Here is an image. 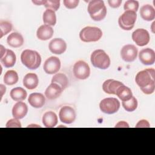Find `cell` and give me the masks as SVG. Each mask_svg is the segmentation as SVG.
I'll use <instances>...</instances> for the list:
<instances>
[{
  "label": "cell",
  "instance_id": "cell-1",
  "mask_svg": "<svg viewBox=\"0 0 155 155\" xmlns=\"http://www.w3.org/2000/svg\"><path fill=\"white\" fill-rule=\"evenodd\" d=\"M87 10L91 18L96 21H102L107 15V8L104 1L101 0L90 1Z\"/></svg>",
  "mask_w": 155,
  "mask_h": 155
},
{
  "label": "cell",
  "instance_id": "cell-2",
  "mask_svg": "<svg viewBox=\"0 0 155 155\" xmlns=\"http://www.w3.org/2000/svg\"><path fill=\"white\" fill-rule=\"evenodd\" d=\"M22 63L30 70H36L41 65V58L36 51L27 49L24 50L21 55Z\"/></svg>",
  "mask_w": 155,
  "mask_h": 155
},
{
  "label": "cell",
  "instance_id": "cell-3",
  "mask_svg": "<svg viewBox=\"0 0 155 155\" xmlns=\"http://www.w3.org/2000/svg\"><path fill=\"white\" fill-rule=\"evenodd\" d=\"M154 73L155 70L153 68H147L137 73L135 81L140 88L155 85Z\"/></svg>",
  "mask_w": 155,
  "mask_h": 155
},
{
  "label": "cell",
  "instance_id": "cell-4",
  "mask_svg": "<svg viewBox=\"0 0 155 155\" xmlns=\"http://www.w3.org/2000/svg\"><path fill=\"white\" fill-rule=\"evenodd\" d=\"M91 62L94 67L107 69L110 65V59L108 54L101 49L94 50L91 54Z\"/></svg>",
  "mask_w": 155,
  "mask_h": 155
},
{
  "label": "cell",
  "instance_id": "cell-5",
  "mask_svg": "<svg viewBox=\"0 0 155 155\" xmlns=\"http://www.w3.org/2000/svg\"><path fill=\"white\" fill-rule=\"evenodd\" d=\"M102 36V30L96 27H85L79 33L81 40L85 42H96L101 38Z\"/></svg>",
  "mask_w": 155,
  "mask_h": 155
},
{
  "label": "cell",
  "instance_id": "cell-6",
  "mask_svg": "<svg viewBox=\"0 0 155 155\" xmlns=\"http://www.w3.org/2000/svg\"><path fill=\"white\" fill-rule=\"evenodd\" d=\"M136 18V12L131 10H126L118 19L119 25L124 30H130L134 27Z\"/></svg>",
  "mask_w": 155,
  "mask_h": 155
},
{
  "label": "cell",
  "instance_id": "cell-7",
  "mask_svg": "<svg viewBox=\"0 0 155 155\" xmlns=\"http://www.w3.org/2000/svg\"><path fill=\"white\" fill-rule=\"evenodd\" d=\"M120 107L119 101L114 97H107L102 100L99 104V108L102 112L111 114L116 113Z\"/></svg>",
  "mask_w": 155,
  "mask_h": 155
},
{
  "label": "cell",
  "instance_id": "cell-8",
  "mask_svg": "<svg viewBox=\"0 0 155 155\" xmlns=\"http://www.w3.org/2000/svg\"><path fill=\"white\" fill-rule=\"evenodd\" d=\"M73 74L77 79L81 80L86 79L90 74V67L85 62L79 61L73 66Z\"/></svg>",
  "mask_w": 155,
  "mask_h": 155
},
{
  "label": "cell",
  "instance_id": "cell-9",
  "mask_svg": "<svg viewBox=\"0 0 155 155\" xmlns=\"http://www.w3.org/2000/svg\"><path fill=\"white\" fill-rule=\"evenodd\" d=\"M133 41L140 47L146 45L150 41V35L147 30L143 28H137L132 33Z\"/></svg>",
  "mask_w": 155,
  "mask_h": 155
},
{
  "label": "cell",
  "instance_id": "cell-10",
  "mask_svg": "<svg viewBox=\"0 0 155 155\" xmlns=\"http://www.w3.org/2000/svg\"><path fill=\"white\" fill-rule=\"evenodd\" d=\"M61 68V61L58 57L51 56L44 62L43 68L44 71L49 74H53L58 72Z\"/></svg>",
  "mask_w": 155,
  "mask_h": 155
},
{
  "label": "cell",
  "instance_id": "cell-11",
  "mask_svg": "<svg viewBox=\"0 0 155 155\" xmlns=\"http://www.w3.org/2000/svg\"><path fill=\"white\" fill-rule=\"evenodd\" d=\"M137 55V48L132 44H127L124 45L120 51V56L122 59L127 62L134 61Z\"/></svg>",
  "mask_w": 155,
  "mask_h": 155
},
{
  "label": "cell",
  "instance_id": "cell-12",
  "mask_svg": "<svg viewBox=\"0 0 155 155\" xmlns=\"http://www.w3.org/2000/svg\"><path fill=\"white\" fill-rule=\"evenodd\" d=\"M60 120L65 124H70L73 123L76 119V113L74 110L69 106L62 107L59 113Z\"/></svg>",
  "mask_w": 155,
  "mask_h": 155
},
{
  "label": "cell",
  "instance_id": "cell-13",
  "mask_svg": "<svg viewBox=\"0 0 155 155\" xmlns=\"http://www.w3.org/2000/svg\"><path fill=\"white\" fill-rule=\"evenodd\" d=\"M139 58L141 63L143 65H153L155 62L154 51L150 48L141 50L139 53Z\"/></svg>",
  "mask_w": 155,
  "mask_h": 155
},
{
  "label": "cell",
  "instance_id": "cell-14",
  "mask_svg": "<svg viewBox=\"0 0 155 155\" xmlns=\"http://www.w3.org/2000/svg\"><path fill=\"white\" fill-rule=\"evenodd\" d=\"M48 48L51 53L56 54H61L66 50L67 44L62 39L54 38L49 42Z\"/></svg>",
  "mask_w": 155,
  "mask_h": 155
},
{
  "label": "cell",
  "instance_id": "cell-15",
  "mask_svg": "<svg viewBox=\"0 0 155 155\" xmlns=\"http://www.w3.org/2000/svg\"><path fill=\"white\" fill-rule=\"evenodd\" d=\"M28 111V107L25 103L19 101L16 102L12 109V115L14 118L21 119L24 117Z\"/></svg>",
  "mask_w": 155,
  "mask_h": 155
},
{
  "label": "cell",
  "instance_id": "cell-16",
  "mask_svg": "<svg viewBox=\"0 0 155 155\" xmlns=\"http://www.w3.org/2000/svg\"><path fill=\"white\" fill-rule=\"evenodd\" d=\"M63 90L57 84L51 83L45 91V96L49 100H53L59 97Z\"/></svg>",
  "mask_w": 155,
  "mask_h": 155
},
{
  "label": "cell",
  "instance_id": "cell-17",
  "mask_svg": "<svg viewBox=\"0 0 155 155\" xmlns=\"http://www.w3.org/2000/svg\"><path fill=\"white\" fill-rule=\"evenodd\" d=\"M122 85L124 84L120 81L114 79H108L103 83L102 89L106 93L116 94L117 88Z\"/></svg>",
  "mask_w": 155,
  "mask_h": 155
},
{
  "label": "cell",
  "instance_id": "cell-18",
  "mask_svg": "<svg viewBox=\"0 0 155 155\" xmlns=\"http://www.w3.org/2000/svg\"><path fill=\"white\" fill-rule=\"evenodd\" d=\"M28 101L31 107L39 108L45 104V98L42 93H33L29 95Z\"/></svg>",
  "mask_w": 155,
  "mask_h": 155
},
{
  "label": "cell",
  "instance_id": "cell-19",
  "mask_svg": "<svg viewBox=\"0 0 155 155\" xmlns=\"http://www.w3.org/2000/svg\"><path fill=\"white\" fill-rule=\"evenodd\" d=\"M53 29L48 25H42L37 30L36 36L38 38L42 41H46L50 39L53 35Z\"/></svg>",
  "mask_w": 155,
  "mask_h": 155
},
{
  "label": "cell",
  "instance_id": "cell-20",
  "mask_svg": "<svg viewBox=\"0 0 155 155\" xmlns=\"http://www.w3.org/2000/svg\"><path fill=\"white\" fill-rule=\"evenodd\" d=\"M42 123L47 128L54 127L58 124V116L53 111H47L43 115Z\"/></svg>",
  "mask_w": 155,
  "mask_h": 155
},
{
  "label": "cell",
  "instance_id": "cell-21",
  "mask_svg": "<svg viewBox=\"0 0 155 155\" xmlns=\"http://www.w3.org/2000/svg\"><path fill=\"white\" fill-rule=\"evenodd\" d=\"M16 61V54L12 50L9 49H7L4 55L1 58V62L6 68H10L14 66Z\"/></svg>",
  "mask_w": 155,
  "mask_h": 155
},
{
  "label": "cell",
  "instance_id": "cell-22",
  "mask_svg": "<svg viewBox=\"0 0 155 155\" xmlns=\"http://www.w3.org/2000/svg\"><path fill=\"white\" fill-rule=\"evenodd\" d=\"M39 83L38 76L35 73H28L23 79L24 86L29 90H33L37 87Z\"/></svg>",
  "mask_w": 155,
  "mask_h": 155
},
{
  "label": "cell",
  "instance_id": "cell-23",
  "mask_svg": "<svg viewBox=\"0 0 155 155\" xmlns=\"http://www.w3.org/2000/svg\"><path fill=\"white\" fill-rule=\"evenodd\" d=\"M139 13L141 18L147 21H151L155 18L154 8L150 4H146L142 6Z\"/></svg>",
  "mask_w": 155,
  "mask_h": 155
},
{
  "label": "cell",
  "instance_id": "cell-24",
  "mask_svg": "<svg viewBox=\"0 0 155 155\" xmlns=\"http://www.w3.org/2000/svg\"><path fill=\"white\" fill-rule=\"evenodd\" d=\"M7 42L10 47L18 48L23 45L24 38L20 33L18 32H13L10 34L7 37Z\"/></svg>",
  "mask_w": 155,
  "mask_h": 155
},
{
  "label": "cell",
  "instance_id": "cell-25",
  "mask_svg": "<svg viewBox=\"0 0 155 155\" xmlns=\"http://www.w3.org/2000/svg\"><path fill=\"white\" fill-rule=\"evenodd\" d=\"M116 95H117L122 101H126L131 98L133 96V93L129 87L122 85L117 88Z\"/></svg>",
  "mask_w": 155,
  "mask_h": 155
},
{
  "label": "cell",
  "instance_id": "cell-26",
  "mask_svg": "<svg viewBox=\"0 0 155 155\" xmlns=\"http://www.w3.org/2000/svg\"><path fill=\"white\" fill-rule=\"evenodd\" d=\"M11 98L15 101H22L25 99L27 93V91L21 87H15L10 91Z\"/></svg>",
  "mask_w": 155,
  "mask_h": 155
},
{
  "label": "cell",
  "instance_id": "cell-27",
  "mask_svg": "<svg viewBox=\"0 0 155 155\" xmlns=\"http://www.w3.org/2000/svg\"><path fill=\"white\" fill-rule=\"evenodd\" d=\"M51 83L57 84L64 90L68 87V79L65 74L58 73L52 78Z\"/></svg>",
  "mask_w": 155,
  "mask_h": 155
},
{
  "label": "cell",
  "instance_id": "cell-28",
  "mask_svg": "<svg viewBox=\"0 0 155 155\" xmlns=\"http://www.w3.org/2000/svg\"><path fill=\"white\" fill-rule=\"evenodd\" d=\"M44 22L48 25H54L56 23V16L54 11L47 9L43 13L42 16Z\"/></svg>",
  "mask_w": 155,
  "mask_h": 155
},
{
  "label": "cell",
  "instance_id": "cell-29",
  "mask_svg": "<svg viewBox=\"0 0 155 155\" xmlns=\"http://www.w3.org/2000/svg\"><path fill=\"white\" fill-rule=\"evenodd\" d=\"M18 75L14 70L7 71L4 76V82L8 85H12L16 84L18 81Z\"/></svg>",
  "mask_w": 155,
  "mask_h": 155
},
{
  "label": "cell",
  "instance_id": "cell-30",
  "mask_svg": "<svg viewBox=\"0 0 155 155\" xmlns=\"http://www.w3.org/2000/svg\"><path fill=\"white\" fill-rule=\"evenodd\" d=\"M122 105L126 111L131 112L137 108V101L135 97L132 96L130 99L126 101H122Z\"/></svg>",
  "mask_w": 155,
  "mask_h": 155
},
{
  "label": "cell",
  "instance_id": "cell-31",
  "mask_svg": "<svg viewBox=\"0 0 155 155\" xmlns=\"http://www.w3.org/2000/svg\"><path fill=\"white\" fill-rule=\"evenodd\" d=\"M12 30V24L4 20L0 21V38H2L3 36L8 34Z\"/></svg>",
  "mask_w": 155,
  "mask_h": 155
},
{
  "label": "cell",
  "instance_id": "cell-32",
  "mask_svg": "<svg viewBox=\"0 0 155 155\" xmlns=\"http://www.w3.org/2000/svg\"><path fill=\"white\" fill-rule=\"evenodd\" d=\"M124 8L125 11L131 10L136 12L139 8V2L134 0L127 1L124 5Z\"/></svg>",
  "mask_w": 155,
  "mask_h": 155
},
{
  "label": "cell",
  "instance_id": "cell-33",
  "mask_svg": "<svg viewBox=\"0 0 155 155\" xmlns=\"http://www.w3.org/2000/svg\"><path fill=\"white\" fill-rule=\"evenodd\" d=\"M45 7L47 9H50L53 11H57L60 7V1L59 0H45L44 4Z\"/></svg>",
  "mask_w": 155,
  "mask_h": 155
},
{
  "label": "cell",
  "instance_id": "cell-34",
  "mask_svg": "<svg viewBox=\"0 0 155 155\" xmlns=\"http://www.w3.org/2000/svg\"><path fill=\"white\" fill-rule=\"evenodd\" d=\"M5 127L7 128H21V124L18 120V119L14 118L8 120L5 125Z\"/></svg>",
  "mask_w": 155,
  "mask_h": 155
},
{
  "label": "cell",
  "instance_id": "cell-35",
  "mask_svg": "<svg viewBox=\"0 0 155 155\" xmlns=\"http://www.w3.org/2000/svg\"><path fill=\"white\" fill-rule=\"evenodd\" d=\"M79 2V0H64L63 3L65 7L69 9H73L76 8Z\"/></svg>",
  "mask_w": 155,
  "mask_h": 155
},
{
  "label": "cell",
  "instance_id": "cell-36",
  "mask_svg": "<svg viewBox=\"0 0 155 155\" xmlns=\"http://www.w3.org/2000/svg\"><path fill=\"white\" fill-rule=\"evenodd\" d=\"M150 127V125L149 124V122L147 120H145V119H142V120H139L136 125V128H149Z\"/></svg>",
  "mask_w": 155,
  "mask_h": 155
},
{
  "label": "cell",
  "instance_id": "cell-37",
  "mask_svg": "<svg viewBox=\"0 0 155 155\" xmlns=\"http://www.w3.org/2000/svg\"><path fill=\"white\" fill-rule=\"evenodd\" d=\"M108 3L111 7L116 8L119 7L120 5L122 3V1L121 0H109L108 1Z\"/></svg>",
  "mask_w": 155,
  "mask_h": 155
},
{
  "label": "cell",
  "instance_id": "cell-38",
  "mask_svg": "<svg viewBox=\"0 0 155 155\" xmlns=\"http://www.w3.org/2000/svg\"><path fill=\"white\" fill-rule=\"evenodd\" d=\"M116 128H117V127H127V128H128L129 127V125L125 121H120L115 126Z\"/></svg>",
  "mask_w": 155,
  "mask_h": 155
},
{
  "label": "cell",
  "instance_id": "cell-39",
  "mask_svg": "<svg viewBox=\"0 0 155 155\" xmlns=\"http://www.w3.org/2000/svg\"><path fill=\"white\" fill-rule=\"evenodd\" d=\"M44 1H45V0H44V1H33L32 2H33L34 4H35L36 5H44Z\"/></svg>",
  "mask_w": 155,
  "mask_h": 155
},
{
  "label": "cell",
  "instance_id": "cell-40",
  "mask_svg": "<svg viewBox=\"0 0 155 155\" xmlns=\"http://www.w3.org/2000/svg\"><path fill=\"white\" fill-rule=\"evenodd\" d=\"M5 52H6V50L4 48V47L1 45V58H2L4 55V54L5 53Z\"/></svg>",
  "mask_w": 155,
  "mask_h": 155
}]
</instances>
